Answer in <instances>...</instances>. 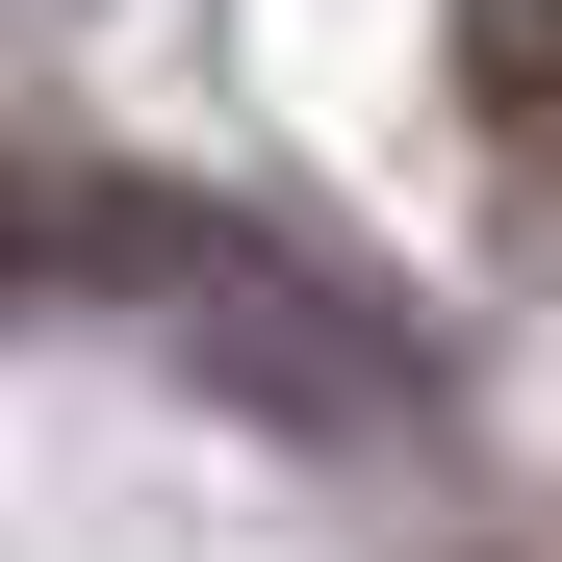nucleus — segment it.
Wrapping results in <instances>:
<instances>
[{
    "instance_id": "nucleus-1",
    "label": "nucleus",
    "mask_w": 562,
    "mask_h": 562,
    "mask_svg": "<svg viewBox=\"0 0 562 562\" xmlns=\"http://www.w3.org/2000/svg\"><path fill=\"white\" fill-rule=\"evenodd\" d=\"M26 256L77 281V307H154V333L205 358L231 409H281V435H409V409H435V333H384L333 256H281V231H231V205H154V179H103V154L26 179Z\"/></svg>"
},
{
    "instance_id": "nucleus-2",
    "label": "nucleus",
    "mask_w": 562,
    "mask_h": 562,
    "mask_svg": "<svg viewBox=\"0 0 562 562\" xmlns=\"http://www.w3.org/2000/svg\"><path fill=\"white\" fill-rule=\"evenodd\" d=\"M460 128H486L512 231H562V0H460Z\"/></svg>"
}]
</instances>
